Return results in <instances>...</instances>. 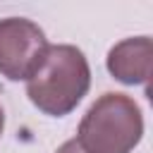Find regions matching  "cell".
Masks as SVG:
<instances>
[{
  "label": "cell",
  "instance_id": "4",
  "mask_svg": "<svg viewBox=\"0 0 153 153\" xmlns=\"http://www.w3.org/2000/svg\"><path fill=\"white\" fill-rule=\"evenodd\" d=\"M153 62V43L151 36H131L122 38L108 50L105 67L108 72L127 86H148Z\"/></svg>",
  "mask_w": 153,
  "mask_h": 153
},
{
  "label": "cell",
  "instance_id": "1",
  "mask_svg": "<svg viewBox=\"0 0 153 153\" xmlns=\"http://www.w3.org/2000/svg\"><path fill=\"white\" fill-rule=\"evenodd\" d=\"M91 88L86 55L72 43L48 45L41 65L26 79V96L48 117H65L84 100Z\"/></svg>",
  "mask_w": 153,
  "mask_h": 153
},
{
  "label": "cell",
  "instance_id": "5",
  "mask_svg": "<svg viewBox=\"0 0 153 153\" xmlns=\"http://www.w3.org/2000/svg\"><path fill=\"white\" fill-rule=\"evenodd\" d=\"M55 153H86V151L76 143V139H67V141H65V143H62Z\"/></svg>",
  "mask_w": 153,
  "mask_h": 153
},
{
  "label": "cell",
  "instance_id": "6",
  "mask_svg": "<svg viewBox=\"0 0 153 153\" xmlns=\"http://www.w3.org/2000/svg\"><path fill=\"white\" fill-rule=\"evenodd\" d=\"M2 129H5V110L0 105V136H2Z\"/></svg>",
  "mask_w": 153,
  "mask_h": 153
},
{
  "label": "cell",
  "instance_id": "3",
  "mask_svg": "<svg viewBox=\"0 0 153 153\" xmlns=\"http://www.w3.org/2000/svg\"><path fill=\"white\" fill-rule=\"evenodd\" d=\"M48 38L43 29L24 17L0 19V76L10 81H26L41 65Z\"/></svg>",
  "mask_w": 153,
  "mask_h": 153
},
{
  "label": "cell",
  "instance_id": "2",
  "mask_svg": "<svg viewBox=\"0 0 153 153\" xmlns=\"http://www.w3.org/2000/svg\"><path fill=\"white\" fill-rule=\"evenodd\" d=\"M143 136V115L127 93L108 91L84 112L76 143L86 153H131Z\"/></svg>",
  "mask_w": 153,
  "mask_h": 153
}]
</instances>
